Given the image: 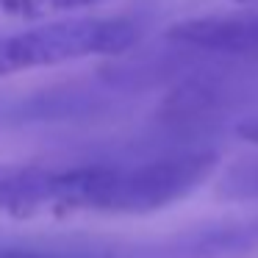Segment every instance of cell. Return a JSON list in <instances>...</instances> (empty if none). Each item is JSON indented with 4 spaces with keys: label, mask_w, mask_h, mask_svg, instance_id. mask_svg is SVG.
<instances>
[{
    "label": "cell",
    "mask_w": 258,
    "mask_h": 258,
    "mask_svg": "<svg viewBox=\"0 0 258 258\" xmlns=\"http://www.w3.org/2000/svg\"><path fill=\"white\" fill-rule=\"evenodd\" d=\"M219 164L208 145H178L131 164H86L53 169L47 214L103 211L150 214L183 200Z\"/></svg>",
    "instance_id": "6da1fadb"
},
{
    "label": "cell",
    "mask_w": 258,
    "mask_h": 258,
    "mask_svg": "<svg viewBox=\"0 0 258 258\" xmlns=\"http://www.w3.org/2000/svg\"><path fill=\"white\" fill-rule=\"evenodd\" d=\"M252 108H258V58L211 56L164 97L158 122L180 139H200Z\"/></svg>",
    "instance_id": "7a4b0ae2"
},
{
    "label": "cell",
    "mask_w": 258,
    "mask_h": 258,
    "mask_svg": "<svg viewBox=\"0 0 258 258\" xmlns=\"http://www.w3.org/2000/svg\"><path fill=\"white\" fill-rule=\"evenodd\" d=\"M142 39V23L128 14H81L31 31L0 36V78L58 67L89 56H122Z\"/></svg>",
    "instance_id": "3957f363"
},
{
    "label": "cell",
    "mask_w": 258,
    "mask_h": 258,
    "mask_svg": "<svg viewBox=\"0 0 258 258\" xmlns=\"http://www.w3.org/2000/svg\"><path fill=\"white\" fill-rule=\"evenodd\" d=\"M167 42L206 56L258 58V9L206 14L175 23L167 31Z\"/></svg>",
    "instance_id": "277c9868"
},
{
    "label": "cell",
    "mask_w": 258,
    "mask_h": 258,
    "mask_svg": "<svg viewBox=\"0 0 258 258\" xmlns=\"http://www.w3.org/2000/svg\"><path fill=\"white\" fill-rule=\"evenodd\" d=\"M258 247V217L230 219L189 230L183 239L169 241L158 258H230Z\"/></svg>",
    "instance_id": "5b68a950"
},
{
    "label": "cell",
    "mask_w": 258,
    "mask_h": 258,
    "mask_svg": "<svg viewBox=\"0 0 258 258\" xmlns=\"http://www.w3.org/2000/svg\"><path fill=\"white\" fill-rule=\"evenodd\" d=\"M50 167L0 164V211L17 219L47 214Z\"/></svg>",
    "instance_id": "8992f818"
},
{
    "label": "cell",
    "mask_w": 258,
    "mask_h": 258,
    "mask_svg": "<svg viewBox=\"0 0 258 258\" xmlns=\"http://www.w3.org/2000/svg\"><path fill=\"white\" fill-rule=\"evenodd\" d=\"M103 0H0V14L17 20H45L58 14H75Z\"/></svg>",
    "instance_id": "52a82bcc"
},
{
    "label": "cell",
    "mask_w": 258,
    "mask_h": 258,
    "mask_svg": "<svg viewBox=\"0 0 258 258\" xmlns=\"http://www.w3.org/2000/svg\"><path fill=\"white\" fill-rule=\"evenodd\" d=\"M217 191L225 200H258V158H241L228 167Z\"/></svg>",
    "instance_id": "ba28073f"
},
{
    "label": "cell",
    "mask_w": 258,
    "mask_h": 258,
    "mask_svg": "<svg viewBox=\"0 0 258 258\" xmlns=\"http://www.w3.org/2000/svg\"><path fill=\"white\" fill-rule=\"evenodd\" d=\"M236 136H241L244 142H250V145L258 147V114L241 119V122L236 125Z\"/></svg>",
    "instance_id": "9c48e42d"
},
{
    "label": "cell",
    "mask_w": 258,
    "mask_h": 258,
    "mask_svg": "<svg viewBox=\"0 0 258 258\" xmlns=\"http://www.w3.org/2000/svg\"><path fill=\"white\" fill-rule=\"evenodd\" d=\"M0 258H34V255H23V252H6V255H0Z\"/></svg>",
    "instance_id": "30bf717a"
}]
</instances>
